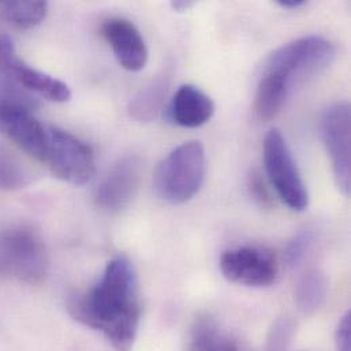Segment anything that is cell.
Wrapping results in <instances>:
<instances>
[{"instance_id":"1","label":"cell","mask_w":351,"mask_h":351,"mask_svg":"<svg viewBox=\"0 0 351 351\" xmlns=\"http://www.w3.org/2000/svg\"><path fill=\"white\" fill-rule=\"evenodd\" d=\"M69 312L81 324L101 332L115 350H132L143 313L138 276L132 261L125 256L108 261L90 290L69 300Z\"/></svg>"},{"instance_id":"2","label":"cell","mask_w":351,"mask_h":351,"mask_svg":"<svg viewBox=\"0 0 351 351\" xmlns=\"http://www.w3.org/2000/svg\"><path fill=\"white\" fill-rule=\"evenodd\" d=\"M205 163V151L201 143L189 141L176 147L156 167V193L173 205L190 201L204 183Z\"/></svg>"},{"instance_id":"3","label":"cell","mask_w":351,"mask_h":351,"mask_svg":"<svg viewBox=\"0 0 351 351\" xmlns=\"http://www.w3.org/2000/svg\"><path fill=\"white\" fill-rule=\"evenodd\" d=\"M48 272V253L41 237L29 227L12 226L0 231V278L36 285Z\"/></svg>"},{"instance_id":"4","label":"cell","mask_w":351,"mask_h":351,"mask_svg":"<svg viewBox=\"0 0 351 351\" xmlns=\"http://www.w3.org/2000/svg\"><path fill=\"white\" fill-rule=\"evenodd\" d=\"M337 56L335 45L323 36H306L275 49L264 71L283 78L287 85L305 80L330 67Z\"/></svg>"},{"instance_id":"5","label":"cell","mask_w":351,"mask_h":351,"mask_svg":"<svg viewBox=\"0 0 351 351\" xmlns=\"http://www.w3.org/2000/svg\"><path fill=\"white\" fill-rule=\"evenodd\" d=\"M264 167L279 198L291 210L304 212L309 205V193L287 141L278 129L265 136Z\"/></svg>"},{"instance_id":"6","label":"cell","mask_w":351,"mask_h":351,"mask_svg":"<svg viewBox=\"0 0 351 351\" xmlns=\"http://www.w3.org/2000/svg\"><path fill=\"white\" fill-rule=\"evenodd\" d=\"M43 163L56 178L75 186L89 183L96 173L92 148L56 126H47V151Z\"/></svg>"},{"instance_id":"7","label":"cell","mask_w":351,"mask_h":351,"mask_svg":"<svg viewBox=\"0 0 351 351\" xmlns=\"http://www.w3.org/2000/svg\"><path fill=\"white\" fill-rule=\"evenodd\" d=\"M350 104L338 101L331 104L323 114L322 136L331 160L337 187L342 194H350Z\"/></svg>"},{"instance_id":"8","label":"cell","mask_w":351,"mask_h":351,"mask_svg":"<svg viewBox=\"0 0 351 351\" xmlns=\"http://www.w3.org/2000/svg\"><path fill=\"white\" fill-rule=\"evenodd\" d=\"M223 276L247 287H269L276 283L279 264L275 256L257 246H242L227 250L220 258Z\"/></svg>"},{"instance_id":"9","label":"cell","mask_w":351,"mask_h":351,"mask_svg":"<svg viewBox=\"0 0 351 351\" xmlns=\"http://www.w3.org/2000/svg\"><path fill=\"white\" fill-rule=\"evenodd\" d=\"M0 133L30 158L44 162L47 126L22 104L0 101Z\"/></svg>"},{"instance_id":"10","label":"cell","mask_w":351,"mask_h":351,"mask_svg":"<svg viewBox=\"0 0 351 351\" xmlns=\"http://www.w3.org/2000/svg\"><path fill=\"white\" fill-rule=\"evenodd\" d=\"M143 176V163L137 156L119 159L96 189L95 199L107 212L125 209L136 197Z\"/></svg>"},{"instance_id":"11","label":"cell","mask_w":351,"mask_h":351,"mask_svg":"<svg viewBox=\"0 0 351 351\" xmlns=\"http://www.w3.org/2000/svg\"><path fill=\"white\" fill-rule=\"evenodd\" d=\"M103 36L118 63L128 71H141L149 59L147 43L137 26L125 18H110L103 23Z\"/></svg>"},{"instance_id":"12","label":"cell","mask_w":351,"mask_h":351,"mask_svg":"<svg viewBox=\"0 0 351 351\" xmlns=\"http://www.w3.org/2000/svg\"><path fill=\"white\" fill-rule=\"evenodd\" d=\"M213 114V100L191 84L178 88L169 108L170 119L178 126L186 129H197L206 125Z\"/></svg>"},{"instance_id":"13","label":"cell","mask_w":351,"mask_h":351,"mask_svg":"<svg viewBox=\"0 0 351 351\" xmlns=\"http://www.w3.org/2000/svg\"><path fill=\"white\" fill-rule=\"evenodd\" d=\"M3 74L15 80L25 89L32 90L49 101L66 103L71 99V90L67 84L45 71L29 66L18 56L7 66Z\"/></svg>"},{"instance_id":"14","label":"cell","mask_w":351,"mask_h":351,"mask_svg":"<svg viewBox=\"0 0 351 351\" xmlns=\"http://www.w3.org/2000/svg\"><path fill=\"white\" fill-rule=\"evenodd\" d=\"M170 74L163 71L145 85L130 101L129 112L138 122H151L162 111L170 88Z\"/></svg>"},{"instance_id":"15","label":"cell","mask_w":351,"mask_h":351,"mask_svg":"<svg viewBox=\"0 0 351 351\" xmlns=\"http://www.w3.org/2000/svg\"><path fill=\"white\" fill-rule=\"evenodd\" d=\"M290 93V86L287 82L271 73H263L257 93H256V114L257 117L268 122L282 111Z\"/></svg>"},{"instance_id":"16","label":"cell","mask_w":351,"mask_h":351,"mask_svg":"<svg viewBox=\"0 0 351 351\" xmlns=\"http://www.w3.org/2000/svg\"><path fill=\"white\" fill-rule=\"evenodd\" d=\"M328 297V279L322 269H311L301 276L295 287V302L304 315H315Z\"/></svg>"},{"instance_id":"17","label":"cell","mask_w":351,"mask_h":351,"mask_svg":"<svg viewBox=\"0 0 351 351\" xmlns=\"http://www.w3.org/2000/svg\"><path fill=\"white\" fill-rule=\"evenodd\" d=\"M190 346L191 351H238L235 341L209 319H201L195 323Z\"/></svg>"},{"instance_id":"18","label":"cell","mask_w":351,"mask_h":351,"mask_svg":"<svg viewBox=\"0 0 351 351\" xmlns=\"http://www.w3.org/2000/svg\"><path fill=\"white\" fill-rule=\"evenodd\" d=\"M1 14L14 25L29 29L41 23L48 12V3L41 0L0 1Z\"/></svg>"},{"instance_id":"19","label":"cell","mask_w":351,"mask_h":351,"mask_svg":"<svg viewBox=\"0 0 351 351\" xmlns=\"http://www.w3.org/2000/svg\"><path fill=\"white\" fill-rule=\"evenodd\" d=\"M33 180L32 171L7 147L0 144V189L21 190Z\"/></svg>"},{"instance_id":"20","label":"cell","mask_w":351,"mask_h":351,"mask_svg":"<svg viewBox=\"0 0 351 351\" xmlns=\"http://www.w3.org/2000/svg\"><path fill=\"white\" fill-rule=\"evenodd\" d=\"M312 243H313V235L311 231H301L300 234H297L286 249L285 256H286L287 265L291 268L298 267L304 261L308 252L311 250Z\"/></svg>"},{"instance_id":"21","label":"cell","mask_w":351,"mask_h":351,"mask_svg":"<svg viewBox=\"0 0 351 351\" xmlns=\"http://www.w3.org/2000/svg\"><path fill=\"white\" fill-rule=\"evenodd\" d=\"M293 330L294 328L287 319H280L271 331V338L268 341V351L286 350Z\"/></svg>"},{"instance_id":"22","label":"cell","mask_w":351,"mask_h":351,"mask_svg":"<svg viewBox=\"0 0 351 351\" xmlns=\"http://www.w3.org/2000/svg\"><path fill=\"white\" fill-rule=\"evenodd\" d=\"M247 187L250 191V195L260 204V205H268L271 202V197H269V191L265 186L264 179L261 178V174H258L257 171H253L249 176L247 180Z\"/></svg>"},{"instance_id":"23","label":"cell","mask_w":351,"mask_h":351,"mask_svg":"<svg viewBox=\"0 0 351 351\" xmlns=\"http://www.w3.org/2000/svg\"><path fill=\"white\" fill-rule=\"evenodd\" d=\"M335 345L338 351H351V315L348 312L339 322L335 332Z\"/></svg>"},{"instance_id":"24","label":"cell","mask_w":351,"mask_h":351,"mask_svg":"<svg viewBox=\"0 0 351 351\" xmlns=\"http://www.w3.org/2000/svg\"><path fill=\"white\" fill-rule=\"evenodd\" d=\"M16 56L18 55L15 52L12 41L10 40V37L7 34H4L0 30V71L3 73L7 69V66L10 64V62Z\"/></svg>"},{"instance_id":"25","label":"cell","mask_w":351,"mask_h":351,"mask_svg":"<svg viewBox=\"0 0 351 351\" xmlns=\"http://www.w3.org/2000/svg\"><path fill=\"white\" fill-rule=\"evenodd\" d=\"M276 4L286 10H295L306 4V0H276Z\"/></svg>"},{"instance_id":"26","label":"cell","mask_w":351,"mask_h":351,"mask_svg":"<svg viewBox=\"0 0 351 351\" xmlns=\"http://www.w3.org/2000/svg\"><path fill=\"white\" fill-rule=\"evenodd\" d=\"M195 5L194 1H184V0H176V1H171V8L176 10L178 12H184L190 8H193Z\"/></svg>"}]
</instances>
